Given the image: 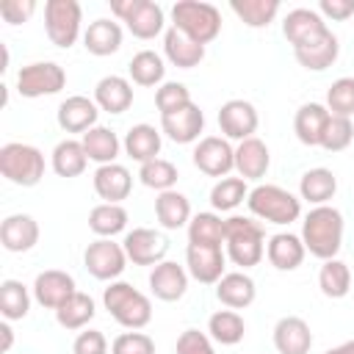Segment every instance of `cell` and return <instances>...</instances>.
Listing matches in <instances>:
<instances>
[{
    "instance_id": "cell-36",
    "label": "cell",
    "mask_w": 354,
    "mask_h": 354,
    "mask_svg": "<svg viewBox=\"0 0 354 354\" xmlns=\"http://www.w3.org/2000/svg\"><path fill=\"white\" fill-rule=\"evenodd\" d=\"M97 315V304H94V299L88 296V293H72L58 310H55V321H58V326H64V329H69V332H75V329H83L91 318Z\"/></svg>"
},
{
    "instance_id": "cell-26",
    "label": "cell",
    "mask_w": 354,
    "mask_h": 354,
    "mask_svg": "<svg viewBox=\"0 0 354 354\" xmlns=\"http://www.w3.org/2000/svg\"><path fill=\"white\" fill-rule=\"evenodd\" d=\"M268 166H271V152H268L266 141H260L257 136H252L235 147V171L243 180H263Z\"/></svg>"
},
{
    "instance_id": "cell-31",
    "label": "cell",
    "mask_w": 354,
    "mask_h": 354,
    "mask_svg": "<svg viewBox=\"0 0 354 354\" xmlns=\"http://www.w3.org/2000/svg\"><path fill=\"white\" fill-rule=\"evenodd\" d=\"M155 216H158V224L163 230H180V227H188L191 221V202L185 194H180L177 188L171 191H163L155 196Z\"/></svg>"
},
{
    "instance_id": "cell-51",
    "label": "cell",
    "mask_w": 354,
    "mask_h": 354,
    "mask_svg": "<svg viewBox=\"0 0 354 354\" xmlns=\"http://www.w3.org/2000/svg\"><path fill=\"white\" fill-rule=\"evenodd\" d=\"M72 354H108V340L100 329H86L75 337Z\"/></svg>"
},
{
    "instance_id": "cell-19",
    "label": "cell",
    "mask_w": 354,
    "mask_h": 354,
    "mask_svg": "<svg viewBox=\"0 0 354 354\" xmlns=\"http://www.w3.org/2000/svg\"><path fill=\"white\" fill-rule=\"evenodd\" d=\"M149 290L160 301H177L188 290V268L174 260H163L149 271Z\"/></svg>"
},
{
    "instance_id": "cell-45",
    "label": "cell",
    "mask_w": 354,
    "mask_h": 354,
    "mask_svg": "<svg viewBox=\"0 0 354 354\" xmlns=\"http://www.w3.org/2000/svg\"><path fill=\"white\" fill-rule=\"evenodd\" d=\"M177 166L171 163V160H163V158H155V160H149V163H141V169H138V180H141V185H147V188H152V191H158V194H163V191H171L174 188V183H177Z\"/></svg>"
},
{
    "instance_id": "cell-29",
    "label": "cell",
    "mask_w": 354,
    "mask_h": 354,
    "mask_svg": "<svg viewBox=\"0 0 354 354\" xmlns=\"http://www.w3.org/2000/svg\"><path fill=\"white\" fill-rule=\"evenodd\" d=\"M163 55L169 64H174L177 69H194L202 64L205 58V47L196 44L194 39H188L185 33H180L177 28H169L163 33Z\"/></svg>"
},
{
    "instance_id": "cell-13",
    "label": "cell",
    "mask_w": 354,
    "mask_h": 354,
    "mask_svg": "<svg viewBox=\"0 0 354 354\" xmlns=\"http://www.w3.org/2000/svg\"><path fill=\"white\" fill-rule=\"evenodd\" d=\"M257 124H260V116H257V108L249 100H227L218 108V127H221L227 141L241 144V141L252 138Z\"/></svg>"
},
{
    "instance_id": "cell-5",
    "label": "cell",
    "mask_w": 354,
    "mask_h": 354,
    "mask_svg": "<svg viewBox=\"0 0 354 354\" xmlns=\"http://www.w3.org/2000/svg\"><path fill=\"white\" fill-rule=\"evenodd\" d=\"M171 28L205 47L221 33V11L213 3L180 0L171 6Z\"/></svg>"
},
{
    "instance_id": "cell-47",
    "label": "cell",
    "mask_w": 354,
    "mask_h": 354,
    "mask_svg": "<svg viewBox=\"0 0 354 354\" xmlns=\"http://www.w3.org/2000/svg\"><path fill=\"white\" fill-rule=\"evenodd\" d=\"M191 91L185 88V83H177V80H169V83H160L158 91H155V105L160 111V116H169L185 105H191Z\"/></svg>"
},
{
    "instance_id": "cell-24",
    "label": "cell",
    "mask_w": 354,
    "mask_h": 354,
    "mask_svg": "<svg viewBox=\"0 0 354 354\" xmlns=\"http://www.w3.org/2000/svg\"><path fill=\"white\" fill-rule=\"evenodd\" d=\"M304 254L307 249L301 243V235L293 232H277L266 243V257L277 271H296L304 263Z\"/></svg>"
},
{
    "instance_id": "cell-35",
    "label": "cell",
    "mask_w": 354,
    "mask_h": 354,
    "mask_svg": "<svg viewBox=\"0 0 354 354\" xmlns=\"http://www.w3.org/2000/svg\"><path fill=\"white\" fill-rule=\"evenodd\" d=\"M53 171L58 177H80L88 166V155L83 149V141H75V138H64L55 144L53 149Z\"/></svg>"
},
{
    "instance_id": "cell-25",
    "label": "cell",
    "mask_w": 354,
    "mask_h": 354,
    "mask_svg": "<svg viewBox=\"0 0 354 354\" xmlns=\"http://www.w3.org/2000/svg\"><path fill=\"white\" fill-rule=\"evenodd\" d=\"M254 296H257V288H254V279L246 271H227L216 282V299L227 310H243L254 301Z\"/></svg>"
},
{
    "instance_id": "cell-14",
    "label": "cell",
    "mask_w": 354,
    "mask_h": 354,
    "mask_svg": "<svg viewBox=\"0 0 354 354\" xmlns=\"http://www.w3.org/2000/svg\"><path fill=\"white\" fill-rule=\"evenodd\" d=\"M185 268L188 277H194L202 285H216L227 271V254L221 252V246H199V243H188L185 249Z\"/></svg>"
},
{
    "instance_id": "cell-40",
    "label": "cell",
    "mask_w": 354,
    "mask_h": 354,
    "mask_svg": "<svg viewBox=\"0 0 354 354\" xmlns=\"http://www.w3.org/2000/svg\"><path fill=\"white\" fill-rule=\"evenodd\" d=\"M318 288L326 299H343L348 296L351 290V271L343 260L332 257V260H324L321 271H318Z\"/></svg>"
},
{
    "instance_id": "cell-23",
    "label": "cell",
    "mask_w": 354,
    "mask_h": 354,
    "mask_svg": "<svg viewBox=\"0 0 354 354\" xmlns=\"http://www.w3.org/2000/svg\"><path fill=\"white\" fill-rule=\"evenodd\" d=\"M293 55H296V61H299L304 69H310V72H324L326 66H332V64L337 61V55H340V41H337V36H335L332 30H326V33H321L318 39H313V41H307V44H301V47H293Z\"/></svg>"
},
{
    "instance_id": "cell-43",
    "label": "cell",
    "mask_w": 354,
    "mask_h": 354,
    "mask_svg": "<svg viewBox=\"0 0 354 354\" xmlns=\"http://www.w3.org/2000/svg\"><path fill=\"white\" fill-rule=\"evenodd\" d=\"M188 243L224 246V218L216 213H196L188 221Z\"/></svg>"
},
{
    "instance_id": "cell-42",
    "label": "cell",
    "mask_w": 354,
    "mask_h": 354,
    "mask_svg": "<svg viewBox=\"0 0 354 354\" xmlns=\"http://www.w3.org/2000/svg\"><path fill=\"white\" fill-rule=\"evenodd\" d=\"M0 313L6 321H22L30 313V290L19 279L0 282Z\"/></svg>"
},
{
    "instance_id": "cell-37",
    "label": "cell",
    "mask_w": 354,
    "mask_h": 354,
    "mask_svg": "<svg viewBox=\"0 0 354 354\" xmlns=\"http://www.w3.org/2000/svg\"><path fill=\"white\" fill-rule=\"evenodd\" d=\"M207 335L221 346H235L246 335V321L241 318L238 310H216L207 318Z\"/></svg>"
},
{
    "instance_id": "cell-16",
    "label": "cell",
    "mask_w": 354,
    "mask_h": 354,
    "mask_svg": "<svg viewBox=\"0 0 354 354\" xmlns=\"http://www.w3.org/2000/svg\"><path fill=\"white\" fill-rule=\"evenodd\" d=\"M0 243L6 252L22 254L39 243V221L28 213H11L0 224Z\"/></svg>"
},
{
    "instance_id": "cell-15",
    "label": "cell",
    "mask_w": 354,
    "mask_h": 354,
    "mask_svg": "<svg viewBox=\"0 0 354 354\" xmlns=\"http://www.w3.org/2000/svg\"><path fill=\"white\" fill-rule=\"evenodd\" d=\"M30 290H33V299L41 307H47V310H58L72 293H77L75 277L66 274V271H61V268H47L41 274H36Z\"/></svg>"
},
{
    "instance_id": "cell-32",
    "label": "cell",
    "mask_w": 354,
    "mask_h": 354,
    "mask_svg": "<svg viewBox=\"0 0 354 354\" xmlns=\"http://www.w3.org/2000/svg\"><path fill=\"white\" fill-rule=\"evenodd\" d=\"M83 47L91 55H113L122 47V25L113 19H94L83 33Z\"/></svg>"
},
{
    "instance_id": "cell-8",
    "label": "cell",
    "mask_w": 354,
    "mask_h": 354,
    "mask_svg": "<svg viewBox=\"0 0 354 354\" xmlns=\"http://www.w3.org/2000/svg\"><path fill=\"white\" fill-rule=\"evenodd\" d=\"M80 22H83V8L77 0H47L44 3V30L55 47L69 50L80 36Z\"/></svg>"
},
{
    "instance_id": "cell-49",
    "label": "cell",
    "mask_w": 354,
    "mask_h": 354,
    "mask_svg": "<svg viewBox=\"0 0 354 354\" xmlns=\"http://www.w3.org/2000/svg\"><path fill=\"white\" fill-rule=\"evenodd\" d=\"M111 354H155V340L147 332L130 329V332H122L119 337H113Z\"/></svg>"
},
{
    "instance_id": "cell-18",
    "label": "cell",
    "mask_w": 354,
    "mask_h": 354,
    "mask_svg": "<svg viewBox=\"0 0 354 354\" xmlns=\"http://www.w3.org/2000/svg\"><path fill=\"white\" fill-rule=\"evenodd\" d=\"M160 130L174 144H194V141H199V133L205 130V113L196 102H191L169 116H160Z\"/></svg>"
},
{
    "instance_id": "cell-4",
    "label": "cell",
    "mask_w": 354,
    "mask_h": 354,
    "mask_svg": "<svg viewBox=\"0 0 354 354\" xmlns=\"http://www.w3.org/2000/svg\"><path fill=\"white\" fill-rule=\"evenodd\" d=\"M246 205H249V213L260 221H268V224H293L299 216H301V199L296 194H290L288 188L282 185H271V183H260L249 191L246 196Z\"/></svg>"
},
{
    "instance_id": "cell-39",
    "label": "cell",
    "mask_w": 354,
    "mask_h": 354,
    "mask_svg": "<svg viewBox=\"0 0 354 354\" xmlns=\"http://www.w3.org/2000/svg\"><path fill=\"white\" fill-rule=\"evenodd\" d=\"M127 72H130V80L136 86H158V83H163L166 64L155 50H141L130 58Z\"/></svg>"
},
{
    "instance_id": "cell-55",
    "label": "cell",
    "mask_w": 354,
    "mask_h": 354,
    "mask_svg": "<svg viewBox=\"0 0 354 354\" xmlns=\"http://www.w3.org/2000/svg\"><path fill=\"white\" fill-rule=\"evenodd\" d=\"M324 354H354V340H346V343H340L335 348H326Z\"/></svg>"
},
{
    "instance_id": "cell-10",
    "label": "cell",
    "mask_w": 354,
    "mask_h": 354,
    "mask_svg": "<svg viewBox=\"0 0 354 354\" xmlns=\"http://www.w3.org/2000/svg\"><path fill=\"white\" fill-rule=\"evenodd\" d=\"M86 271L100 282H116L122 271L127 268V254L122 243H113L111 238H97L83 252Z\"/></svg>"
},
{
    "instance_id": "cell-7",
    "label": "cell",
    "mask_w": 354,
    "mask_h": 354,
    "mask_svg": "<svg viewBox=\"0 0 354 354\" xmlns=\"http://www.w3.org/2000/svg\"><path fill=\"white\" fill-rule=\"evenodd\" d=\"M111 11L141 41H149L158 33H163V25H166L163 8L152 0H111Z\"/></svg>"
},
{
    "instance_id": "cell-30",
    "label": "cell",
    "mask_w": 354,
    "mask_h": 354,
    "mask_svg": "<svg viewBox=\"0 0 354 354\" xmlns=\"http://www.w3.org/2000/svg\"><path fill=\"white\" fill-rule=\"evenodd\" d=\"M122 147H124L127 158H133L136 163H149V160H155V158L160 155L163 138H160V133H158L152 124L141 122V124H133V127L124 133Z\"/></svg>"
},
{
    "instance_id": "cell-17",
    "label": "cell",
    "mask_w": 354,
    "mask_h": 354,
    "mask_svg": "<svg viewBox=\"0 0 354 354\" xmlns=\"http://www.w3.org/2000/svg\"><path fill=\"white\" fill-rule=\"evenodd\" d=\"M97 116H100V105L83 94L66 97L55 113L58 127L64 133H88L91 127H97Z\"/></svg>"
},
{
    "instance_id": "cell-52",
    "label": "cell",
    "mask_w": 354,
    "mask_h": 354,
    "mask_svg": "<svg viewBox=\"0 0 354 354\" xmlns=\"http://www.w3.org/2000/svg\"><path fill=\"white\" fill-rule=\"evenodd\" d=\"M33 11H36V3H33V0H3V3H0V17H3L8 25L25 22Z\"/></svg>"
},
{
    "instance_id": "cell-3",
    "label": "cell",
    "mask_w": 354,
    "mask_h": 354,
    "mask_svg": "<svg viewBox=\"0 0 354 354\" xmlns=\"http://www.w3.org/2000/svg\"><path fill=\"white\" fill-rule=\"evenodd\" d=\"M102 304L111 313V318L124 329H144L152 321V301L130 282H111L102 290Z\"/></svg>"
},
{
    "instance_id": "cell-44",
    "label": "cell",
    "mask_w": 354,
    "mask_h": 354,
    "mask_svg": "<svg viewBox=\"0 0 354 354\" xmlns=\"http://www.w3.org/2000/svg\"><path fill=\"white\" fill-rule=\"evenodd\" d=\"M246 196H249V188H246V180H243V177H221V180L210 188V205H213V210H218V213L235 210Z\"/></svg>"
},
{
    "instance_id": "cell-53",
    "label": "cell",
    "mask_w": 354,
    "mask_h": 354,
    "mask_svg": "<svg viewBox=\"0 0 354 354\" xmlns=\"http://www.w3.org/2000/svg\"><path fill=\"white\" fill-rule=\"evenodd\" d=\"M318 14L329 17L335 22H343L354 14V0H321L318 3Z\"/></svg>"
},
{
    "instance_id": "cell-21",
    "label": "cell",
    "mask_w": 354,
    "mask_h": 354,
    "mask_svg": "<svg viewBox=\"0 0 354 354\" xmlns=\"http://www.w3.org/2000/svg\"><path fill=\"white\" fill-rule=\"evenodd\" d=\"M91 183H94L97 196L105 199V202H111V205H122V199H127L130 191H133V174L122 163L97 166Z\"/></svg>"
},
{
    "instance_id": "cell-6",
    "label": "cell",
    "mask_w": 354,
    "mask_h": 354,
    "mask_svg": "<svg viewBox=\"0 0 354 354\" xmlns=\"http://www.w3.org/2000/svg\"><path fill=\"white\" fill-rule=\"evenodd\" d=\"M0 174L22 188H33L44 177V155L33 144L8 141L0 147Z\"/></svg>"
},
{
    "instance_id": "cell-12",
    "label": "cell",
    "mask_w": 354,
    "mask_h": 354,
    "mask_svg": "<svg viewBox=\"0 0 354 354\" xmlns=\"http://www.w3.org/2000/svg\"><path fill=\"white\" fill-rule=\"evenodd\" d=\"M124 246V254L133 266H158L166 260L169 254V238L160 232V230H152V227H136L124 235L122 241Z\"/></svg>"
},
{
    "instance_id": "cell-22",
    "label": "cell",
    "mask_w": 354,
    "mask_h": 354,
    "mask_svg": "<svg viewBox=\"0 0 354 354\" xmlns=\"http://www.w3.org/2000/svg\"><path fill=\"white\" fill-rule=\"evenodd\" d=\"M274 348L279 354H310L313 332L310 324L299 315H285L274 326Z\"/></svg>"
},
{
    "instance_id": "cell-9",
    "label": "cell",
    "mask_w": 354,
    "mask_h": 354,
    "mask_svg": "<svg viewBox=\"0 0 354 354\" xmlns=\"http://www.w3.org/2000/svg\"><path fill=\"white\" fill-rule=\"evenodd\" d=\"M64 86H66V72L55 61H36L17 72V91L19 97H28V100L58 94Z\"/></svg>"
},
{
    "instance_id": "cell-48",
    "label": "cell",
    "mask_w": 354,
    "mask_h": 354,
    "mask_svg": "<svg viewBox=\"0 0 354 354\" xmlns=\"http://www.w3.org/2000/svg\"><path fill=\"white\" fill-rule=\"evenodd\" d=\"M354 138V122L343 119V116H329L324 136H321V147L326 152H343Z\"/></svg>"
},
{
    "instance_id": "cell-33",
    "label": "cell",
    "mask_w": 354,
    "mask_h": 354,
    "mask_svg": "<svg viewBox=\"0 0 354 354\" xmlns=\"http://www.w3.org/2000/svg\"><path fill=\"white\" fill-rule=\"evenodd\" d=\"M337 191V177L332 174V169H324V166H315V169H307L299 180V199H307L313 207L318 205H326Z\"/></svg>"
},
{
    "instance_id": "cell-38",
    "label": "cell",
    "mask_w": 354,
    "mask_h": 354,
    "mask_svg": "<svg viewBox=\"0 0 354 354\" xmlns=\"http://www.w3.org/2000/svg\"><path fill=\"white\" fill-rule=\"evenodd\" d=\"M88 230L97 238H113L127 230V210L122 205H111V202L94 205L88 213Z\"/></svg>"
},
{
    "instance_id": "cell-41",
    "label": "cell",
    "mask_w": 354,
    "mask_h": 354,
    "mask_svg": "<svg viewBox=\"0 0 354 354\" xmlns=\"http://www.w3.org/2000/svg\"><path fill=\"white\" fill-rule=\"evenodd\" d=\"M232 14L249 28H268L279 14V0H232Z\"/></svg>"
},
{
    "instance_id": "cell-34",
    "label": "cell",
    "mask_w": 354,
    "mask_h": 354,
    "mask_svg": "<svg viewBox=\"0 0 354 354\" xmlns=\"http://www.w3.org/2000/svg\"><path fill=\"white\" fill-rule=\"evenodd\" d=\"M80 141H83V149H86L88 160H94V163H100V166H105V163H116L119 149H122L119 136H116L111 127H105V124L91 127L88 133H83Z\"/></svg>"
},
{
    "instance_id": "cell-1",
    "label": "cell",
    "mask_w": 354,
    "mask_h": 354,
    "mask_svg": "<svg viewBox=\"0 0 354 354\" xmlns=\"http://www.w3.org/2000/svg\"><path fill=\"white\" fill-rule=\"evenodd\" d=\"M343 213L337 207L318 205L301 221V243L313 257L332 260L343 246Z\"/></svg>"
},
{
    "instance_id": "cell-50",
    "label": "cell",
    "mask_w": 354,
    "mask_h": 354,
    "mask_svg": "<svg viewBox=\"0 0 354 354\" xmlns=\"http://www.w3.org/2000/svg\"><path fill=\"white\" fill-rule=\"evenodd\" d=\"M177 354H216L213 348V340L210 335L199 332V329H185L180 337H177Z\"/></svg>"
},
{
    "instance_id": "cell-54",
    "label": "cell",
    "mask_w": 354,
    "mask_h": 354,
    "mask_svg": "<svg viewBox=\"0 0 354 354\" xmlns=\"http://www.w3.org/2000/svg\"><path fill=\"white\" fill-rule=\"evenodd\" d=\"M0 335H3V346H0V351H8V348H11V343H14V329L8 326V321H6V324H0Z\"/></svg>"
},
{
    "instance_id": "cell-28",
    "label": "cell",
    "mask_w": 354,
    "mask_h": 354,
    "mask_svg": "<svg viewBox=\"0 0 354 354\" xmlns=\"http://www.w3.org/2000/svg\"><path fill=\"white\" fill-rule=\"evenodd\" d=\"M329 111L321 102H304L293 116V133L304 147H321L324 127L329 122Z\"/></svg>"
},
{
    "instance_id": "cell-2",
    "label": "cell",
    "mask_w": 354,
    "mask_h": 354,
    "mask_svg": "<svg viewBox=\"0 0 354 354\" xmlns=\"http://www.w3.org/2000/svg\"><path fill=\"white\" fill-rule=\"evenodd\" d=\"M224 249H227V257L235 266H241V268L257 266L266 254V230H263V224L249 218V216L224 218Z\"/></svg>"
},
{
    "instance_id": "cell-20",
    "label": "cell",
    "mask_w": 354,
    "mask_h": 354,
    "mask_svg": "<svg viewBox=\"0 0 354 354\" xmlns=\"http://www.w3.org/2000/svg\"><path fill=\"white\" fill-rule=\"evenodd\" d=\"M326 22L324 17L315 11V8H293L285 14L282 19V36L293 44V47H301L313 39H318L321 33H326Z\"/></svg>"
},
{
    "instance_id": "cell-27",
    "label": "cell",
    "mask_w": 354,
    "mask_h": 354,
    "mask_svg": "<svg viewBox=\"0 0 354 354\" xmlns=\"http://www.w3.org/2000/svg\"><path fill=\"white\" fill-rule=\"evenodd\" d=\"M94 102L105 113H124L133 105V83L122 75H105L94 86Z\"/></svg>"
},
{
    "instance_id": "cell-11",
    "label": "cell",
    "mask_w": 354,
    "mask_h": 354,
    "mask_svg": "<svg viewBox=\"0 0 354 354\" xmlns=\"http://www.w3.org/2000/svg\"><path fill=\"white\" fill-rule=\"evenodd\" d=\"M194 166L207 177H227L235 169V147L224 136H205L191 152Z\"/></svg>"
},
{
    "instance_id": "cell-46",
    "label": "cell",
    "mask_w": 354,
    "mask_h": 354,
    "mask_svg": "<svg viewBox=\"0 0 354 354\" xmlns=\"http://www.w3.org/2000/svg\"><path fill=\"white\" fill-rule=\"evenodd\" d=\"M326 111L332 116H354V77H337L326 91Z\"/></svg>"
}]
</instances>
